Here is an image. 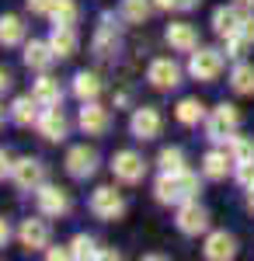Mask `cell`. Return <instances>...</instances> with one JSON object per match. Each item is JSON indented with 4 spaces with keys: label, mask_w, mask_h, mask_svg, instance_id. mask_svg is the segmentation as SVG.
Instances as JSON below:
<instances>
[{
    "label": "cell",
    "mask_w": 254,
    "mask_h": 261,
    "mask_svg": "<svg viewBox=\"0 0 254 261\" xmlns=\"http://www.w3.org/2000/svg\"><path fill=\"white\" fill-rule=\"evenodd\" d=\"M91 53L98 60H108V56L118 53V28H115L112 14H101V24H98V32H94V39H91Z\"/></svg>",
    "instance_id": "obj_14"
},
{
    "label": "cell",
    "mask_w": 254,
    "mask_h": 261,
    "mask_svg": "<svg viewBox=\"0 0 254 261\" xmlns=\"http://www.w3.org/2000/svg\"><path fill=\"white\" fill-rule=\"evenodd\" d=\"M206 115H209V112H206V105L198 98H181L177 108H174V119L181 122V125H188V129L198 125V122H206Z\"/></svg>",
    "instance_id": "obj_25"
},
{
    "label": "cell",
    "mask_w": 254,
    "mask_h": 261,
    "mask_svg": "<svg viewBox=\"0 0 254 261\" xmlns=\"http://www.w3.org/2000/svg\"><path fill=\"white\" fill-rule=\"evenodd\" d=\"M77 125H80L84 136H105L108 125H112V115H108V108L98 105V101H80Z\"/></svg>",
    "instance_id": "obj_10"
},
{
    "label": "cell",
    "mask_w": 254,
    "mask_h": 261,
    "mask_svg": "<svg viewBox=\"0 0 254 261\" xmlns=\"http://www.w3.org/2000/svg\"><path fill=\"white\" fill-rule=\"evenodd\" d=\"M202 0H174V11H195Z\"/></svg>",
    "instance_id": "obj_40"
},
{
    "label": "cell",
    "mask_w": 254,
    "mask_h": 261,
    "mask_svg": "<svg viewBox=\"0 0 254 261\" xmlns=\"http://www.w3.org/2000/svg\"><path fill=\"white\" fill-rule=\"evenodd\" d=\"M230 87H234V94L251 98L254 94V63H237L230 70Z\"/></svg>",
    "instance_id": "obj_28"
},
{
    "label": "cell",
    "mask_w": 254,
    "mask_h": 261,
    "mask_svg": "<svg viewBox=\"0 0 254 261\" xmlns=\"http://www.w3.org/2000/svg\"><path fill=\"white\" fill-rule=\"evenodd\" d=\"M11 174H14V157H11L7 150H0V181L11 178Z\"/></svg>",
    "instance_id": "obj_37"
},
{
    "label": "cell",
    "mask_w": 254,
    "mask_h": 261,
    "mask_svg": "<svg viewBox=\"0 0 254 261\" xmlns=\"http://www.w3.org/2000/svg\"><path fill=\"white\" fill-rule=\"evenodd\" d=\"M4 119H11V108H4V101H0V125H4Z\"/></svg>",
    "instance_id": "obj_43"
},
{
    "label": "cell",
    "mask_w": 254,
    "mask_h": 261,
    "mask_svg": "<svg viewBox=\"0 0 254 261\" xmlns=\"http://www.w3.org/2000/svg\"><path fill=\"white\" fill-rule=\"evenodd\" d=\"M206 140L216 143V146H223V143H230V136L237 133V125H240V112H237L234 105H216L213 112L206 115Z\"/></svg>",
    "instance_id": "obj_2"
},
{
    "label": "cell",
    "mask_w": 254,
    "mask_h": 261,
    "mask_svg": "<svg viewBox=\"0 0 254 261\" xmlns=\"http://www.w3.org/2000/svg\"><path fill=\"white\" fill-rule=\"evenodd\" d=\"M56 60H59V56L53 53L49 42H39V39L24 42V66H28V70H35V73H49V66H53Z\"/></svg>",
    "instance_id": "obj_18"
},
{
    "label": "cell",
    "mask_w": 254,
    "mask_h": 261,
    "mask_svg": "<svg viewBox=\"0 0 254 261\" xmlns=\"http://www.w3.org/2000/svg\"><path fill=\"white\" fill-rule=\"evenodd\" d=\"M202 254H206L209 261H230L237 254V237L226 233V230H213V233H206Z\"/></svg>",
    "instance_id": "obj_16"
},
{
    "label": "cell",
    "mask_w": 254,
    "mask_h": 261,
    "mask_svg": "<svg viewBox=\"0 0 254 261\" xmlns=\"http://www.w3.org/2000/svg\"><path fill=\"white\" fill-rule=\"evenodd\" d=\"M112 174L122 185H139V181L146 178V161L139 157L136 150H118L115 157H112Z\"/></svg>",
    "instance_id": "obj_8"
},
{
    "label": "cell",
    "mask_w": 254,
    "mask_h": 261,
    "mask_svg": "<svg viewBox=\"0 0 254 261\" xmlns=\"http://www.w3.org/2000/svg\"><path fill=\"white\" fill-rule=\"evenodd\" d=\"M39 112L42 105L32 94H18V98L11 101V122L18 125V129H32L35 122H39Z\"/></svg>",
    "instance_id": "obj_21"
},
{
    "label": "cell",
    "mask_w": 254,
    "mask_h": 261,
    "mask_svg": "<svg viewBox=\"0 0 254 261\" xmlns=\"http://www.w3.org/2000/svg\"><path fill=\"white\" fill-rule=\"evenodd\" d=\"M35 205H39L42 216H49V220H59V216H66L70 213V195L59 188V185H39L35 188Z\"/></svg>",
    "instance_id": "obj_9"
},
{
    "label": "cell",
    "mask_w": 254,
    "mask_h": 261,
    "mask_svg": "<svg viewBox=\"0 0 254 261\" xmlns=\"http://www.w3.org/2000/svg\"><path fill=\"white\" fill-rule=\"evenodd\" d=\"M157 167H160V171H181V167H185V150H181V146H164V150L157 153Z\"/></svg>",
    "instance_id": "obj_31"
},
{
    "label": "cell",
    "mask_w": 254,
    "mask_h": 261,
    "mask_svg": "<svg viewBox=\"0 0 254 261\" xmlns=\"http://www.w3.org/2000/svg\"><path fill=\"white\" fill-rule=\"evenodd\" d=\"M87 209L94 213V220L115 223V220H122V213H125V199H122V192H115L112 185H101V188H94V192H91Z\"/></svg>",
    "instance_id": "obj_4"
},
{
    "label": "cell",
    "mask_w": 254,
    "mask_h": 261,
    "mask_svg": "<svg viewBox=\"0 0 254 261\" xmlns=\"http://www.w3.org/2000/svg\"><path fill=\"white\" fill-rule=\"evenodd\" d=\"M146 81H150V87H157V91H174L177 84H181V66H177L171 56H157V60H150V66H146Z\"/></svg>",
    "instance_id": "obj_11"
},
{
    "label": "cell",
    "mask_w": 254,
    "mask_h": 261,
    "mask_svg": "<svg viewBox=\"0 0 254 261\" xmlns=\"http://www.w3.org/2000/svg\"><path fill=\"white\" fill-rule=\"evenodd\" d=\"M7 241H11V223L0 216V247H7Z\"/></svg>",
    "instance_id": "obj_39"
},
{
    "label": "cell",
    "mask_w": 254,
    "mask_h": 261,
    "mask_svg": "<svg viewBox=\"0 0 254 261\" xmlns=\"http://www.w3.org/2000/svg\"><path fill=\"white\" fill-rule=\"evenodd\" d=\"M49 21H53V24H73V28H77V21H80L77 0H56L53 11H49Z\"/></svg>",
    "instance_id": "obj_29"
},
{
    "label": "cell",
    "mask_w": 254,
    "mask_h": 261,
    "mask_svg": "<svg viewBox=\"0 0 254 261\" xmlns=\"http://www.w3.org/2000/svg\"><path fill=\"white\" fill-rule=\"evenodd\" d=\"M45 258H49V261H63V258H73V251H70V244H66V247H53V251H45Z\"/></svg>",
    "instance_id": "obj_38"
},
{
    "label": "cell",
    "mask_w": 254,
    "mask_h": 261,
    "mask_svg": "<svg viewBox=\"0 0 254 261\" xmlns=\"http://www.w3.org/2000/svg\"><path fill=\"white\" fill-rule=\"evenodd\" d=\"M154 14V0H122L118 4V18L125 24H143Z\"/></svg>",
    "instance_id": "obj_26"
},
{
    "label": "cell",
    "mask_w": 254,
    "mask_h": 261,
    "mask_svg": "<svg viewBox=\"0 0 254 261\" xmlns=\"http://www.w3.org/2000/svg\"><path fill=\"white\" fill-rule=\"evenodd\" d=\"M237 35L247 42V45H254V14H244V18H240V24H237Z\"/></svg>",
    "instance_id": "obj_35"
},
{
    "label": "cell",
    "mask_w": 254,
    "mask_h": 261,
    "mask_svg": "<svg viewBox=\"0 0 254 261\" xmlns=\"http://www.w3.org/2000/svg\"><path fill=\"white\" fill-rule=\"evenodd\" d=\"M70 251H73V258H98L101 254L98 241H94L91 233H77V237L70 241Z\"/></svg>",
    "instance_id": "obj_32"
},
{
    "label": "cell",
    "mask_w": 254,
    "mask_h": 261,
    "mask_svg": "<svg viewBox=\"0 0 254 261\" xmlns=\"http://www.w3.org/2000/svg\"><path fill=\"white\" fill-rule=\"evenodd\" d=\"M226 150H230L234 164H251L254 161V140H251V136L234 133V136H230V143H226Z\"/></svg>",
    "instance_id": "obj_30"
},
{
    "label": "cell",
    "mask_w": 254,
    "mask_h": 261,
    "mask_svg": "<svg viewBox=\"0 0 254 261\" xmlns=\"http://www.w3.org/2000/svg\"><path fill=\"white\" fill-rule=\"evenodd\" d=\"M7 87H11V73H7V70H4V66H0V94H4V91H7Z\"/></svg>",
    "instance_id": "obj_41"
},
{
    "label": "cell",
    "mask_w": 254,
    "mask_h": 261,
    "mask_svg": "<svg viewBox=\"0 0 254 261\" xmlns=\"http://www.w3.org/2000/svg\"><path fill=\"white\" fill-rule=\"evenodd\" d=\"M32 98L39 101L42 108H56V105H63V87H59L56 77L39 73V81L32 84Z\"/></svg>",
    "instance_id": "obj_22"
},
{
    "label": "cell",
    "mask_w": 254,
    "mask_h": 261,
    "mask_svg": "<svg viewBox=\"0 0 254 261\" xmlns=\"http://www.w3.org/2000/svg\"><path fill=\"white\" fill-rule=\"evenodd\" d=\"M240 18H244V14L237 11V4H234V7H216V11H213V32L226 39V35H234V32H237Z\"/></svg>",
    "instance_id": "obj_27"
},
{
    "label": "cell",
    "mask_w": 254,
    "mask_h": 261,
    "mask_svg": "<svg viewBox=\"0 0 254 261\" xmlns=\"http://www.w3.org/2000/svg\"><path fill=\"white\" fill-rule=\"evenodd\" d=\"M234 167L237 164H234V157H230V150H209V153H202V178L223 181Z\"/></svg>",
    "instance_id": "obj_20"
},
{
    "label": "cell",
    "mask_w": 254,
    "mask_h": 261,
    "mask_svg": "<svg viewBox=\"0 0 254 261\" xmlns=\"http://www.w3.org/2000/svg\"><path fill=\"white\" fill-rule=\"evenodd\" d=\"M174 226H177V233H185V237L209 233V209H206V205H198V199L181 202V205H177V213H174Z\"/></svg>",
    "instance_id": "obj_5"
},
{
    "label": "cell",
    "mask_w": 254,
    "mask_h": 261,
    "mask_svg": "<svg viewBox=\"0 0 254 261\" xmlns=\"http://www.w3.org/2000/svg\"><path fill=\"white\" fill-rule=\"evenodd\" d=\"M11 181L18 185L21 192H35L39 185H45V164H42L39 157H18Z\"/></svg>",
    "instance_id": "obj_13"
},
{
    "label": "cell",
    "mask_w": 254,
    "mask_h": 261,
    "mask_svg": "<svg viewBox=\"0 0 254 261\" xmlns=\"http://www.w3.org/2000/svg\"><path fill=\"white\" fill-rule=\"evenodd\" d=\"M157 11H174V0H154Z\"/></svg>",
    "instance_id": "obj_42"
},
{
    "label": "cell",
    "mask_w": 254,
    "mask_h": 261,
    "mask_svg": "<svg viewBox=\"0 0 254 261\" xmlns=\"http://www.w3.org/2000/svg\"><path fill=\"white\" fill-rule=\"evenodd\" d=\"M202 185H198V174L181 167V171H160V178L154 181V195L160 205H181V202H192L198 199Z\"/></svg>",
    "instance_id": "obj_1"
},
{
    "label": "cell",
    "mask_w": 254,
    "mask_h": 261,
    "mask_svg": "<svg viewBox=\"0 0 254 261\" xmlns=\"http://www.w3.org/2000/svg\"><path fill=\"white\" fill-rule=\"evenodd\" d=\"M35 129H39L42 140H49V143H63V140H66V133H70V119L63 115V105H56V108H42Z\"/></svg>",
    "instance_id": "obj_12"
},
{
    "label": "cell",
    "mask_w": 254,
    "mask_h": 261,
    "mask_svg": "<svg viewBox=\"0 0 254 261\" xmlns=\"http://www.w3.org/2000/svg\"><path fill=\"white\" fill-rule=\"evenodd\" d=\"M49 237H53V230H49V223L45 220H21V226H18V241H21V247H28V251H42V247H49Z\"/></svg>",
    "instance_id": "obj_15"
},
{
    "label": "cell",
    "mask_w": 254,
    "mask_h": 261,
    "mask_svg": "<svg viewBox=\"0 0 254 261\" xmlns=\"http://www.w3.org/2000/svg\"><path fill=\"white\" fill-rule=\"evenodd\" d=\"M247 49H251V45L240 39L237 32H234V35H226V56H230V60H240V56H244Z\"/></svg>",
    "instance_id": "obj_34"
},
{
    "label": "cell",
    "mask_w": 254,
    "mask_h": 261,
    "mask_svg": "<svg viewBox=\"0 0 254 261\" xmlns=\"http://www.w3.org/2000/svg\"><path fill=\"white\" fill-rule=\"evenodd\" d=\"M49 45H53V53H56L59 60H70V56H77V49H80L77 28H73V24H53Z\"/></svg>",
    "instance_id": "obj_19"
},
{
    "label": "cell",
    "mask_w": 254,
    "mask_h": 261,
    "mask_svg": "<svg viewBox=\"0 0 254 261\" xmlns=\"http://www.w3.org/2000/svg\"><path fill=\"white\" fill-rule=\"evenodd\" d=\"M63 167H66V174L73 181H87L98 174V150H91L87 143H80V146H70L66 150V161H63Z\"/></svg>",
    "instance_id": "obj_6"
},
{
    "label": "cell",
    "mask_w": 254,
    "mask_h": 261,
    "mask_svg": "<svg viewBox=\"0 0 254 261\" xmlns=\"http://www.w3.org/2000/svg\"><path fill=\"white\" fill-rule=\"evenodd\" d=\"M164 39H167V45L174 53H195L198 49V32H195V24H188V21H171Z\"/></svg>",
    "instance_id": "obj_17"
},
{
    "label": "cell",
    "mask_w": 254,
    "mask_h": 261,
    "mask_svg": "<svg viewBox=\"0 0 254 261\" xmlns=\"http://www.w3.org/2000/svg\"><path fill=\"white\" fill-rule=\"evenodd\" d=\"M24 4H28V11H32V14L49 18V11H53V4H56V0H24Z\"/></svg>",
    "instance_id": "obj_36"
},
{
    "label": "cell",
    "mask_w": 254,
    "mask_h": 261,
    "mask_svg": "<svg viewBox=\"0 0 254 261\" xmlns=\"http://www.w3.org/2000/svg\"><path fill=\"white\" fill-rule=\"evenodd\" d=\"M237 7H247V11H254V0H234Z\"/></svg>",
    "instance_id": "obj_44"
},
{
    "label": "cell",
    "mask_w": 254,
    "mask_h": 261,
    "mask_svg": "<svg viewBox=\"0 0 254 261\" xmlns=\"http://www.w3.org/2000/svg\"><path fill=\"white\" fill-rule=\"evenodd\" d=\"M234 178L240 188H254V161L251 164H237L234 167Z\"/></svg>",
    "instance_id": "obj_33"
},
{
    "label": "cell",
    "mask_w": 254,
    "mask_h": 261,
    "mask_svg": "<svg viewBox=\"0 0 254 261\" xmlns=\"http://www.w3.org/2000/svg\"><path fill=\"white\" fill-rule=\"evenodd\" d=\"M129 133H133L139 143L157 140V136L164 133V115H160V108H154V105L136 108V112L129 115Z\"/></svg>",
    "instance_id": "obj_7"
},
{
    "label": "cell",
    "mask_w": 254,
    "mask_h": 261,
    "mask_svg": "<svg viewBox=\"0 0 254 261\" xmlns=\"http://www.w3.org/2000/svg\"><path fill=\"white\" fill-rule=\"evenodd\" d=\"M101 77L94 73V70H80L77 77H73V94H77V101H98L101 94Z\"/></svg>",
    "instance_id": "obj_24"
},
{
    "label": "cell",
    "mask_w": 254,
    "mask_h": 261,
    "mask_svg": "<svg viewBox=\"0 0 254 261\" xmlns=\"http://www.w3.org/2000/svg\"><path fill=\"white\" fill-rule=\"evenodd\" d=\"M247 209L254 213V188H247Z\"/></svg>",
    "instance_id": "obj_45"
},
{
    "label": "cell",
    "mask_w": 254,
    "mask_h": 261,
    "mask_svg": "<svg viewBox=\"0 0 254 261\" xmlns=\"http://www.w3.org/2000/svg\"><path fill=\"white\" fill-rule=\"evenodd\" d=\"M24 21L18 18V14H0V45L4 49H14V45H21L24 42Z\"/></svg>",
    "instance_id": "obj_23"
},
{
    "label": "cell",
    "mask_w": 254,
    "mask_h": 261,
    "mask_svg": "<svg viewBox=\"0 0 254 261\" xmlns=\"http://www.w3.org/2000/svg\"><path fill=\"white\" fill-rule=\"evenodd\" d=\"M223 73V53L209 49V45H198L195 53H188V77L198 84H216Z\"/></svg>",
    "instance_id": "obj_3"
}]
</instances>
